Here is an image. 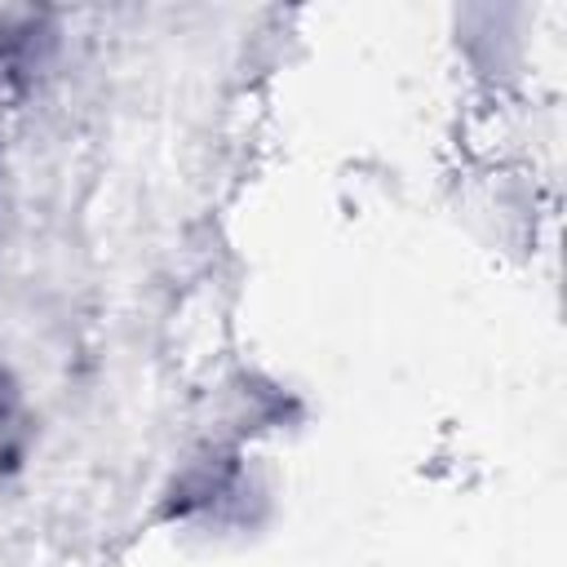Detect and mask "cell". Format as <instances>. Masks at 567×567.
I'll list each match as a JSON object with an SVG mask.
<instances>
[{"instance_id": "obj_1", "label": "cell", "mask_w": 567, "mask_h": 567, "mask_svg": "<svg viewBox=\"0 0 567 567\" xmlns=\"http://www.w3.org/2000/svg\"><path fill=\"white\" fill-rule=\"evenodd\" d=\"M13 381H9V372H0V421H9V412H13Z\"/></svg>"}]
</instances>
